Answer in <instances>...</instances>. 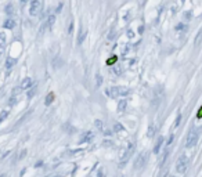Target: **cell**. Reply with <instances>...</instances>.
I'll list each match as a JSON object with an SVG mask.
<instances>
[{
  "mask_svg": "<svg viewBox=\"0 0 202 177\" xmlns=\"http://www.w3.org/2000/svg\"><path fill=\"white\" fill-rule=\"evenodd\" d=\"M130 93V90L126 87H109L107 88V96L111 98H118V97H126Z\"/></svg>",
  "mask_w": 202,
  "mask_h": 177,
  "instance_id": "obj_1",
  "label": "cell"
},
{
  "mask_svg": "<svg viewBox=\"0 0 202 177\" xmlns=\"http://www.w3.org/2000/svg\"><path fill=\"white\" fill-rule=\"evenodd\" d=\"M134 154V144L133 143H130L128 145V148H126V151L123 152V155L121 156V159H119V166L123 167L126 163H128V161L130 159V156Z\"/></svg>",
  "mask_w": 202,
  "mask_h": 177,
  "instance_id": "obj_2",
  "label": "cell"
},
{
  "mask_svg": "<svg viewBox=\"0 0 202 177\" xmlns=\"http://www.w3.org/2000/svg\"><path fill=\"white\" fill-rule=\"evenodd\" d=\"M148 155H149L148 152H141L140 155H137L136 161H134V169H137V170L143 169L147 165V162H148Z\"/></svg>",
  "mask_w": 202,
  "mask_h": 177,
  "instance_id": "obj_3",
  "label": "cell"
},
{
  "mask_svg": "<svg viewBox=\"0 0 202 177\" xmlns=\"http://www.w3.org/2000/svg\"><path fill=\"white\" fill-rule=\"evenodd\" d=\"M187 167H188V158L186 155H181L176 162V170L179 173H186Z\"/></svg>",
  "mask_w": 202,
  "mask_h": 177,
  "instance_id": "obj_4",
  "label": "cell"
},
{
  "mask_svg": "<svg viewBox=\"0 0 202 177\" xmlns=\"http://www.w3.org/2000/svg\"><path fill=\"white\" fill-rule=\"evenodd\" d=\"M40 11H42V0H31L29 14L32 17H36L40 14Z\"/></svg>",
  "mask_w": 202,
  "mask_h": 177,
  "instance_id": "obj_5",
  "label": "cell"
},
{
  "mask_svg": "<svg viewBox=\"0 0 202 177\" xmlns=\"http://www.w3.org/2000/svg\"><path fill=\"white\" fill-rule=\"evenodd\" d=\"M198 143V131L197 130H191L187 136V141H186V147L187 148H191Z\"/></svg>",
  "mask_w": 202,
  "mask_h": 177,
  "instance_id": "obj_6",
  "label": "cell"
},
{
  "mask_svg": "<svg viewBox=\"0 0 202 177\" xmlns=\"http://www.w3.org/2000/svg\"><path fill=\"white\" fill-rule=\"evenodd\" d=\"M54 22H55V17L54 15H48V18H47V21H46V24H44V26L42 28V33H43V31L47 28V29H51V26L54 25Z\"/></svg>",
  "mask_w": 202,
  "mask_h": 177,
  "instance_id": "obj_7",
  "label": "cell"
},
{
  "mask_svg": "<svg viewBox=\"0 0 202 177\" xmlns=\"http://www.w3.org/2000/svg\"><path fill=\"white\" fill-rule=\"evenodd\" d=\"M21 90H28V88H31L32 87V79L31 78H25L24 80L21 82Z\"/></svg>",
  "mask_w": 202,
  "mask_h": 177,
  "instance_id": "obj_8",
  "label": "cell"
},
{
  "mask_svg": "<svg viewBox=\"0 0 202 177\" xmlns=\"http://www.w3.org/2000/svg\"><path fill=\"white\" fill-rule=\"evenodd\" d=\"M3 26H4L6 29H13V28L15 26V20H14L13 17H8V18H7V20L4 21Z\"/></svg>",
  "mask_w": 202,
  "mask_h": 177,
  "instance_id": "obj_9",
  "label": "cell"
},
{
  "mask_svg": "<svg viewBox=\"0 0 202 177\" xmlns=\"http://www.w3.org/2000/svg\"><path fill=\"white\" fill-rule=\"evenodd\" d=\"M93 137H94V136H93L91 131H86L85 134L80 137V143H89V141L93 140Z\"/></svg>",
  "mask_w": 202,
  "mask_h": 177,
  "instance_id": "obj_10",
  "label": "cell"
},
{
  "mask_svg": "<svg viewBox=\"0 0 202 177\" xmlns=\"http://www.w3.org/2000/svg\"><path fill=\"white\" fill-rule=\"evenodd\" d=\"M168 155H169V148H166L165 151H163V154L161 155V159H159V167H162L163 165H165L166 159H168Z\"/></svg>",
  "mask_w": 202,
  "mask_h": 177,
  "instance_id": "obj_11",
  "label": "cell"
},
{
  "mask_svg": "<svg viewBox=\"0 0 202 177\" xmlns=\"http://www.w3.org/2000/svg\"><path fill=\"white\" fill-rule=\"evenodd\" d=\"M162 144H163V137L161 136L159 138L156 140V143H155V147H154V152H155V154H159V150H161V147H162Z\"/></svg>",
  "mask_w": 202,
  "mask_h": 177,
  "instance_id": "obj_12",
  "label": "cell"
},
{
  "mask_svg": "<svg viewBox=\"0 0 202 177\" xmlns=\"http://www.w3.org/2000/svg\"><path fill=\"white\" fill-rule=\"evenodd\" d=\"M126 105H128V101L126 100H121L119 104H118V111L119 112H123V111L126 110Z\"/></svg>",
  "mask_w": 202,
  "mask_h": 177,
  "instance_id": "obj_13",
  "label": "cell"
},
{
  "mask_svg": "<svg viewBox=\"0 0 202 177\" xmlns=\"http://www.w3.org/2000/svg\"><path fill=\"white\" fill-rule=\"evenodd\" d=\"M15 60H14V58H7V60H6V68H7V69H11V68L14 67V65H15Z\"/></svg>",
  "mask_w": 202,
  "mask_h": 177,
  "instance_id": "obj_14",
  "label": "cell"
},
{
  "mask_svg": "<svg viewBox=\"0 0 202 177\" xmlns=\"http://www.w3.org/2000/svg\"><path fill=\"white\" fill-rule=\"evenodd\" d=\"M6 14L8 17H13V14H14V6L11 4V3L6 6Z\"/></svg>",
  "mask_w": 202,
  "mask_h": 177,
  "instance_id": "obj_15",
  "label": "cell"
},
{
  "mask_svg": "<svg viewBox=\"0 0 202 177\" xmlns=\"http://www.w3.org/2000/svg\"><path fill=\"white\" fill-rule=\"evenodd\" d=\"M154 134H155V126L154 125H149L148 130H147V137H148V138H152Z\"/></svg>",
  "mask_w": 202,
  "mask_h": 177,
  "instance_id": "obj_16",
  "label": "cell"
},
{
  "mask_svg": "<svg viewBox=\"0 0 202 177\" xmlns=\"http://www.w3.org/2000/svg\"><path fill=\"white\" fill-rule=\"evenodd\" d=\"M202 43V29L199 32H198V35H197V37H195V46H199Z\"/></svg>",
  "mask_w": 202,
  "mask_h": 177,
  "instance_id": "obj_17",
  "label": "cell"
},
{
  "mask_svg": "<svg viewBox=\"0 0 202 177\" xmlns=\"http://www.w3.org/2000/svg\"><path fill=\"white\" fill-rule=\"evenodd\" d=\"M0 48H6V35L0 33Z\"/></svg>",
  "mask_w": 202,
  "mask_h": 177,
  "instance_id": "obj_18",
  "label": "cell"
},
{
  "mask_svg": "<svg viewBox=\"0 0 202 177\" xmlns=\"http://www.w3.org/2000/svg\"><path fill=\"white\" fill-rule=\"evenodd\" d=\"M54 100V93H48V96L46 97V105H50Z\"/></svg>",
  "mask_w": 202,
  "mask_h": 177,
  "instance_id": "obj_19",
  "label": "cell"
},
{
  "mask_svg": "<svg viewBox=\"0 0 202 177\" xmlns=\"http://www.w3.org/2000/svg\"><path fill=\"white\" fill-rule=\"evenodd\" d=\"M114 129H115V133H119V131H123V126L121 123H115Z\"/></svg>",
  "mask_w": 202,
  "mask_h": 177,
  "instance_id": "obj_20",
  "label": "cell"
},
{
  "mask_svg": "<svg viewBox=\"0 0 202 177\" xmlns=\"http://www.w3.org/2000/svg\"><path fill=\"white\" fill-rule=\"evenodd\" d=\"M7 116H8V111L4 110L3 112H1V114H0V123H1V122H3V120H4Z\"/></svg>",
  "mask_w": 202,
  "mask_h": 177,
  "instance_id": "obj_21",
  "label": "cell"
},
{
  "mask_svg": "<svg viewBox=\"0 0 202 177\" xmlns=\"http://www.w3.org/2000/svg\"><path fill=\"white\" fill-rule=\"evenodd\" d=\"M111 72H112V73H115V75H121V72H122V69H121L119 67H114V68L111 69Z\"/></svg>",
  "mask_w": 202,
  "mask_h": 177,
  "instance_id": "obj_22",
  "label": "cell"
},
{
  "mask_svg": "<svg viewBox=\"0 0 202 177\" xmlns=\"http://www.w3.org/2000/svg\"><path fill=\"white\" fill-rule=\"evenodd\" d=\"M96 86H97V87H100V86H101V83H102V78H101V75H97V76H96Z\"/></svg>",
  "mask_w": 202,
  "mask_h": 177,
  "instance_id": "obj_23",
  "label": "cell"
},
{
  "mask_svg": "<svg viewBox=\"0 0 202 177\" xmlns=\"http://www.w3.org/2000/svg\"><path fill=\"white\" fill-rule=\"evenodd\" d=\"M10 100H11V101L8 103V104H10L11 107H13V105H15V104H17V101H18V100H17V96H13V97H11Z\"/></svg>",
  "mask_w": 202,
  "mask_h": 177,
  "instance_id": "obj_24",
  "label": "cell"
},
{
  "mask_svg": "<svg viewBox=\"0 0 202 177\" xmlns=\"http://www.w3.org/2000/svg\"><path fill=\"white\" fill-rule=\"evenodd\" d=\"M96 126H97V129L102 130V122L101 120H96Z\"/></svg>",
  "mask_w": 202,
  "mask_h": 177,
  "instance_id": "obj_25",
  "label": "cell"
},
{
  "mask_svg": "<svg viewBox=\"0 0 202 177\" xmlns=\"http://www.w3.org/2000/svg\"><path fill=\"white\" fill-rule=\"evenodd\" d=\"M31 88H32V90H31V91L28 93V97H29V98H31L33 94H35V91H36V87H31Z\"/></svg>",
  "mask_w": 202,
  "mask_h": 177,
  "instance_id": "obj_26",
  "label": "cell"
},
{
  "mask_svg": "<svg viewBox=\"0 0 202 177\" xmlns=\"http://www.w3.org/2000/svg\"><path fill=\"white\" fill-rule=\"evenodd\" d=\"M115 61H116V57H112V58H109V60L107 61V64H108V65H111V64H114Z\"/></svg>",
  "mask_w": 202,
  "mask_h": 177,
  "instance_id": "obj_27",
  "label": "cell"
},
{
  "mask_svg": "<svg viewBox=\"0 0 202 177\" xmlns=\"http://www.w3.org/2000/svg\"><path fill=\"white\" fill-rule=\"evenodd\" d=\"M180 119H181V115H179V116H177V120H176V126H179V123H180Z\"/></svg>",
  "mask_w": 202,
  "mask_h": 177,
  "instance_id": "obj_28",
  "label": "cell"
},
{
  "mask_svg": "<svg viewBox=\"0 0 202 177\" xmlns=\"http://www.w3.org/2000/svg\"><path fill=\"white\" fill-rule=\"evenodd\" d=\"M28 1H29V0H20V3H21V6H24V4H27Z\"/></svg>",
  "mask_w": 202,
  "mask_h": 177,
  "instance_id": "obj_29",
  "label": "cell"
},
{
  "mask_svg": "<svg viewBox=\"0 0 202 177\" xmlns=\"http://www.w3.org/2000/svg\"><path fill=\"white\" fill-rule=\"evenodd\" d=\"M198 118H202V107L199 108V112H198V115H197Z\"/></svg>",
  "mask_w": 202,
  "mask_h": 177,
  "instance_id": "obj_30",
  "label": "cell"
},
{
  "mask_svg": "<svg viewBox=\"0 0 202 177\" xmlns=\"http://www.w3.org/2000/svg\"><path fill=\"white\" fill-rule=\"evenodd\" d=\"M3 51H4V50H3V48H0V55L3 54Z\"/></svg>",
  "mask_w": 202,
  "mask_h": 177,
  "instance_id": "obj_31",
  "label": "cell"
},
{
  "mask_svg": "<svg viewBox=\"0 0 202 177\" xmlns=\"http://www.w3.org/2000/svg\"><path fill=\"white\" fill-rule=\"evenodd\" d=\"M0 177H6V174H1V176H0Z\"/></svg>",
  "mask_w": 202,
  "mask_h": 177,
  "instance_id": "obj_32",
  "label": "cell"
},
{
  "mask_svg": "<svg viewBox=\"0 0 202 177\" xmlns=\"http://www.w3.org/2000/svg\"><path fill=\"white\" fill-rule=\"evenodd\" d=\"M119 177H122V176H119Z\"/></svg>",
  "mask_w": 202,
  "mask_h": 177,
  "instance_id": "obj_33",
  "label": "cell"
}]
</instances>
